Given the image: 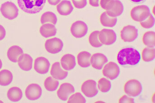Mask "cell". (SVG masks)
Wrapping results in <instances>:
<instances>
[{
    "instance_id": "1",
    "label": "cell",
    "mask_w": 155,
    "mask_h": 103,
    "mask_svg": "<svg viewBox=\"0 0 155 103\" xmlns=\"http://www.w3.org/2000/svg\"><path fill=\"white\" fill-rule=\"evenodd\" d=\"M117 61L121 65L133 66L138 64L141 60V55L138 50L131 47L122 49L118 52Z\"/></svg>"
},
{
    "instance_id": "2",
    "label": "cell",
    "mask_w": 155,
    "mask_h": 103,
    "mask_svg": "<svg viewBox=\"0 0 155 103\" xmlns=\"http://www.w3.org/2000/svg\"><path fill=\"white\" fill-rule=\"evenodd\" d=\"M18 5L22 11L28 14H35L43 9L46 0H17Z\"/></svg>"
},
{
    "instance_id": "3",
    "label": "cell",
    "mask_w": 155,
    "mask_h": 103,
    "mask_svg": "<svg viewBox=\"0 0 155 103\" xmlns=\"http://www.w3.org/2000/svg\"><path fill=\"white\" fill-rule=\"evenodd\" d=\"M0 11L2 15L9 20H13L18 17L19 9L12 2H7L1 5Z\"/></svg>"
},
{
    "instance_id": "4",
    "label": "cell",
    "mask_w": 155,
    "mask_h": 103,
    "mask_svg": "<svg viewBox=\"0 0 155 103\" xmlns=\"http://www.w3.org/2000/svg\"><path fill=\"white\" fill-rule=\"evenodd\" d=\"M150 14V9L147 5H140L132 8L130 16L134 21L141 22L146 20Z\"/></svg>"
},
{
    "instance_id": "5",
    "label": "cell",
    "mask_w": 155,
    "mask_h": 103,
    "mask_svg": "<svg viewBox=\"0 0 155 103\" xmlns=\"http://www.w3.org/2000/svg\"><path fill=\"white\" fill-rule=\"evenodd\" d=\"M142 90L143 87L141 82L136 79L130 80L124 84V92L130 97L138 96L142 92Z\"/></svg>"
},
{
    "instance_id": "6",
    "label": "cell",
    "mask_w": 155,
    "mask_h": 103,
    "mask_svg": "<svg viewBox=\"0 0 155 103\" xmlns=\"http://www.w3.org/2000/svg\"><path fill=\"white\" fill-rule=\"evenodd\" d=\"M138 30L133 25H127L121 30L120 35L123 41L131 42L135 41L138 37Z\"/></svg>"
},
{
    "instance_id": "7",
    "label": "cell",
    "mask_w": 155,
    "mask_h": 103,
    "mask_svg": "<svg viewBox=\"0 0 155 103\" xmlns=\"http://www.w3.org/2000/svg\"><path fill=\"white\" fill-rule=\"evenodd\" d=\"M106 11L110 17H118L123 12V5L119 0H111L107 5Z\"/></svg>"
},
{
    "instance_id": "8",
    "label": "cell",
    "mask_w": 155,
    "mask_h": 103,
    "mask_svg": "<svg viewBox=\"0 0 155 103\" xmlns=\"http://www.w3.org/2000/svg\"><path fill=\"white\" fill-rule=\"evenodd\" d=\"M88 32V27L85 22L77 21L72 24L71 33L75 38H80L84 37Z\"/></svg>"
},
{
    "instance_id": "9",
    "label": "cell",
    "mask_w": 155,
    "mask_h": 103,
    "mask_svg": "<svg viewBox=\"0 0 155 103\" xmlns=\"http://www.w3.org/2000/svg\"><path fill=\"white\" fill-rule=\"evenodd\" d=\"M99 39L102 45H111L116 41L117 36L115 31L109 29H103L99 33Z\"/></svg>"
},
{
    "instance_id": "10",
    "label": "cell",
    "mask_w": 155,
    "mask_h": 103,
    "mask_svg": "<svg viewBox=\"0 0 155 103\" xmlns=\"http://www.w3.org/2000/svg\"><path fill=\"white\" fill-rule=\"evenodd\" d=\"M81 91L88 98L94 97L98 93L97 82L93 80L86 81L81 85Z\"/></svg>"
},
{
    "instance_id": "11",
    "label": "cell",
    "mask_w": 155,
    "mask_h": 103,
    "mask_svg": "<svg viewBox=\"0 0 155 103\" xmlns=\"http://www.w3.org/2000/svg\"><path fill=\"white\" fill-rule=\"evenodd\" d=\"M45 47L49 53L52 54H57L61 52L62 50L63 42L61 40L57 37L51 38L45 42Z\"/></svg>"
},
{
    "instance_id": "12",
    "label": "cell",
    "mask_w": 155,
    "mask_h": 103,
    "mask_svg": "<svg viewBox=\"0 0 155 103\" xmlns=\"http://www.w3.org/2000/svg\"><path fill=\"white\" fill-rule=\"evenodd\" d=\"M102 74L108 79L113 80L119 76L120 73L119 66L116 63L110 62L106 64L102 71Z\"/></svg>"
},
{
    "instance_id": "13",
    "label": "cell",
    "mask_w": 155,
    "mask_h": 103,
    "mask_svg": "<svg viewBox=\"0 0 155 103\" xmlns=\"http://www.w3.org/2000/svg\"><path fill=\"white\" fill-rule=\"evenodd\" d=\"M26 98L30 101L38 100L42 94V89L39 85L32 83L27 87L25 91Z\"/></svg>"
},
{
    "instance_id": "14",
    "label": "cell",
    "mask_w": 155,
    "mask_h": 103,
    "mask_svg": "<svg viewBox=\"0 0 155 103\" xmlns=\"http://www.w3.org/2000/svg\"><path fill=\"white\" fill-rule=\"evenodd\" d=\"M73 85L69 83H64L60 85L57 92V95L60 100L66 101L71 95L74 92Z\"/></svg>"
},
{
    "instance_id": "15",
    "label": "cell",
    "mask_w": 155,
    "mask_h": 103,
    "mask_svg": "<svg viewBox=\"0 0 155 103\" xmlns=\"http://www.w3.org/2000/svg\"><path fill=\"white\" fill-rule=\"evenodd\" d=\"M50 63L47 59L40 57L36 59L34 63V69L38 73L45 74L49 70Z\"/></svg>"
},
{
    "instance_id": "16",
    "label": "cell",
    "mask_w": 155,
    "mask_h": 103,
    "mask_svg": "<svg viewBox=\"0 0 155 103\" xmlns=\"http://www.w3.org/2000/svg\"><path fill=\"white\" fill-rule=\"evenodd\" d=\"M50 73L54 79L59 80L64 79L68 75V72L62 69L61 63L59 62L54 63L52 64Z\"/></svg>"
},
{
    "instance_id": "17",
    "label": "cell",
    "mask_w": 155,
    "mask_h": 103,
    "mask_svg": "<svg viewBox=\"0 0 155 103\" xmlns=\"http://www.w3.org/2000/svg\"><path fill=\"white\" fill-rule=\"evenodd\" d=\"M107 62V57L101 53H95L90 59V63L92 67L97 70H101Z\"/></svg>"
},
{
    "instance_id": "18",
    "label": "cell",
    "mask_w": 155,
    "mask_h": 103,
    "mask_svg": "<svg viewBox=\"0 0 155 103\" xmlns=\"http://www.w3.org/2000/svg\"><path fill=\"white\" fill-rule=\"evenodd\" d=\"M17 62L19 68L23 70L29 71L32 69L33 59L28 54H22L18 58Z\"/></svg>"
},
{
    "instance_id": "19",
    "label": "cell",
    "mask_w": 155,
    "mask_h": 103,
    "mask_svg": "<svg viewBox=\"0 0 155 103\" xmlns=\"http://www.w3.org/2000/svg\"><path fill=\"white\" fill-rule=\"evenodd\" d=\"M61 66L64 70H71L76 66L75 57L71 54H65L61 58Z\"/></svg>"
},
{
    "instance_id": "20",
    "label": "cell",
    "mask_w": 155,
    "mask_h": 103,
    "mask_svg": "<svg viewBox=\"0 0 155 103\" xmlns=\"http://www.w3.org/2000/svg\"><path fill=\"white\" fill-rule=\"evenodd\" d=\"M57 10L59 14L67 16L72 12L74 7L70 1L63 0L57 5Z\"/></svg>"
},
{
    "instance_id": "21",
    "label": "cell",
    "mask_w": 155,
    "mask_h": 103,
    "mask_svg": "<svg viewBox=\"0 0 155 103\" xmlns=\"http://www.w3.org/2000/svg\"><path fill=\"white\" fill-rule=\"evenodd\" d=\"M57 33L56 27L50 23L43 24L40 28V33L42 37L45 38L54 36Z\"/></svg>"
},
{
    "instance_id": "22",
    "label": "cell",
    "mask_w": 155,
    "mask_h": 103,
    "mask_svg": "<svg viewBox=\"0 0 155 103\" xmlns=\"http://www.w3.org/2000/svg\"><path fill=\"white\" fill-rule=\"evenodd\" d=\"M23 54V49L20 47L18 46H13L10 47L7 50V56L10 61L16 63L19 57Z\"/></svg>"
},
{
    "instance_id": "23",
    "label": "cell",
    "mask_w": 155,
    "mask_h": 103,
    "mask_svg": "<svg viewBox=\"0 0 155 103\" xmlns=\"http://www.w3.org/2000/svg\"><path fill=\"white\" fill-rule=\"evenodd\" d=\"M91 55L87 51H84L78 53L77 56V61L78 65L82 68H86L91 65L90 59Z\"/></svg>"
},
{
    "instance_id": "24",
    "label": "cell",
    "mask_w": 155,
    "mask_h": 103,
    "mask_svg": "<svg viewBox=\"0 0 155 103\" xmlns=\"http://www.w3.org/2000/svg\"><path fill=\"white\" fill-rule=\"evenodd\" d=\"M7 96L10 101L15 102L19 101L22 99L23 93L19 87L14 86L8 90Z\"/></svg>"
},
{
    "instance_id": "25",
    "label": "cell",
    "mask_w": 155,
    "mask_h": 103,
    "mask_svg": "<svg viewBox=\"0 0 155 103\" xmlns=\"http://www.w3.org/2000/svg\"><path fill=\"white\" fill-rule=\"evenodd\" d=\"M100 21L101 24L103 26L112 27L116 24L117 19L116 17H110L107 14V12H104L101 15Z\"/></svg>"
},
{
    "instance_id": "26",
    "label": "cell",
    "mask_w": 155,
    "mask_h": 103,
    "mask_svg": "<svg viewBox=\"0 0 155 103\" xmlns=\"http://www.w3.org/2000/svg\"><path fill=\"white\" fill-rule=\"evenodd\" d=\"M12 72L7 69H3L0 71V85L7 86L12 82L13 80Z\"/></svg>"
},
{
    "instance_id": "27",
    "label": "cell",
    "mask_w": 155,
    "mask_h": 103,
    "mask_svg": "<svg viewBox=\"0 0 155 103\" xmlns=\"http://www.w3.org/2000/svg\"><path fill=\"white\" fill-rule=\"evenodd\" d=\"M143 42L146 46L149 47H154L155 46V33L154 31H148L144 34Z\"/></svg>"
},
{
    "instance_id": "28",
    "label": "cell",
    "mask_w": 155,
    "mask_h": 103,
    "mask_svg": "<svg viewBox=\"0 0 155 103\" xmlns=\"http://www.w3.org/2000/svg\"><path fill=\"white\" fill-rule=\"evenodd\" d=\"M41 24L50 23L55 25L58 22V18L54 13L51 11L46 12L43 13L41 17Z\"/></svg>"
},
{
    "instance_id": "29",
    "label": "cell",
    "mask_w": 155,
    "mask_h": 103,
    "mask_svg": "<svg viewBox=\"0 0 155 103\" xmlns=\"http://www.w3.org/2000/svg\"><path fill=\"white\" fill-rule=\"evenodd\" d=\"M155 49L154 47L145 48L142 52V58L145 62H150L154 60Z\"/></svg>"
},
{
    "instance_id": "30",
    "label": "cell",
    "mask_w": 155,
    "mask_h": 103,
    "mask_svg": "<svg viewBox=\"0 0 155 103\" xmlns=\"http://www.w3.org/2000/svg\"><path fill=\"white\" fill-rule=\"evenodd\" d=\"M59 82L58 80L52 77H49L44 81V85L45 88L49 92H53L58 89Z\"/></svg>"
},
{
    "instance_id": "31",
    "label": "cell",
    "mask_w": 155,
    "mask_h": 103,
    "mask_svg": "<svg viewBox=\"0 0 155 103\" xmlns=\"http://www.w3.org/2000/svg\"><path fill=\"white\" fill-rule=\"evenodd\" d=\"M97 86L99 90L101 92L107 93L109 92L111 89V83L107 79L101 78L98 81Z\"/></svg>"
},
{
    "instance_id": "32",
    "label": "cell",
    "mask_w": 155,
    "mask_h": 103,
    "mask_svg": "<svg viewBox=\"0 0 155 103\" xmlns=\"http://www.w3.org/2000/svg\"><path fill=\"white\" fill-rule=\"evenodd\" d=\"M99 31H95L92 32L89 36L88 41L90 45L94 47H100L102 46V44L99 39Z\"/></svg>"
},
{
    "instance_id": "33",
    "label": "cell",
    "mask_w": 155,
    "mask_h": 103,
    "mask_svg": "<svg viewBox=\"0 0 155 103\" xmlns=\"http://www.w3.org/2000/svg\"><path fill=\"white\" fill-rule=\"evenodd\" d=\"M86 102V99L80 93L77 92L71 95L69 98L68 103H82Z\"/></svg>"
},
{
    "instance_id": "34",
    "label": "cell",
    "mask_w": 155,
    "mask_h": 103,
    "mask_svg": "<svg viewBox=\"0 0 155 103\" xmlns=\"http://www.w3.org/2000/svg\"><path fill=\"white\" fill-rule=\"evenodd\" d=\"M140 25L142 27L146 29L152 28L155 24V19L153 15L150 14L149 17L143 22H140Z\"/></svg>"
},
{
    "instance_id": "35",
    "label": "cell",
    "mask_w": 155,
    "mask_h": 103,
    "mask_svg": "<svg viewBox=\"0 0 155 103\" xmlns=\"http://www.w3.org/2000/svg\"><path fill=\"white\" fill-rule=\"evenodd\" d=\"M72 2L74 7L77 9H83L87 4V0H72Z\"/></svg>"
},
{
    "instance_id": "36",
    "label": "cell",
    "mask_w": 155,
    "mask_h": 103,
    "mask_svg": "<svg viewBox=\"0 0 155 103\" xmlns=\"http://www.w3.org/2000/svg\"><path fill=\"white\" fill-rule=\"evenodd\" d=\"M134 99L126 95H124L119 99V103H134Z\"/></svg>"
},
{
    "instance_id": "37",
    "label": "cell",
    "mask_w": 155,
    "mask_h": 103,
    "mask_svg": "<svg viewBox=\"0 0 155 103\" xmlns=\"http://www.w3.org/2000/svg\"><path fill=\"white\" fill-rule=\"evenodd\" d=\"M6 31L3 26L0 25V41L2 40L5 37Z\"/></svg>"
},
{
    "instance_id": "38",
    "label": "cell",
    "mask_w": 155,
    "mask_h": 103,
    "mask_svg": "<svg viewBox=\"0 0 155 103\" xmlns=\"http://www.w3.org/2000/svg\"><path fill=\"white\" fill-rule=\"evenodd\" d=\"M111 1V0H100L99 4L101 8L104 10H106L107 5Z\"/></svg>"
},
{
    "instance_id": "39",
    "label": "cell",
    "mask_w": 155,
    "mask_h": 103,
    "mask_svg": "<svg viewBox=\"0 0 155 103\" xmlns=\"http://www.w3.org/2000/svg\"><path fill=\"white\" fill-rule=\"evenodd\" d=\"M89 3L93 7H98L99 5V0H89Z\"/></svg>"
},
{
    "instance_id": "40",
    "label": "cell",
    "mask_w": 155,
    "mask_h": 103,
    "mask_svg": "<svg viewBox=\"0 0 155 103\" xmlns=\"http://www.w3.org/2000/svg\"><path fill=\"white\" fill-rule=\"evenodd\" d=\"M61 0H48L49 4L52 5H58L61 2Z\"/></svg>"
},
{
    "instance_id": "41",
    "label": "cell",
    "mask_w": 155,
    "mask_h": 103,
    "mask_svg": "<svg viewBox=\"0 0 155 103\" xmlns=\"http://www.w3.org/2000/svg\"><path fill=\"white\" fill-rule=\"evenodd\" d=\"M130 1L131 2H133L138 3L143 2V1H144V0H130Z\"/></svg>"
},
{
    "instance_id": "42",
    "label": "cell",
    "mask_w": 155,
    "mask_h": 103,
    "mask_svg": "<svg viewBox=\"0 0 155 103\" xmlns=\"http://www.w3.org/2000/svg\"><path fill=\"white\" fill-rule=\"evenodd\" d=\"M2 60L0 59V69L2 68Z\"/></svg>"
}]
</instances>
